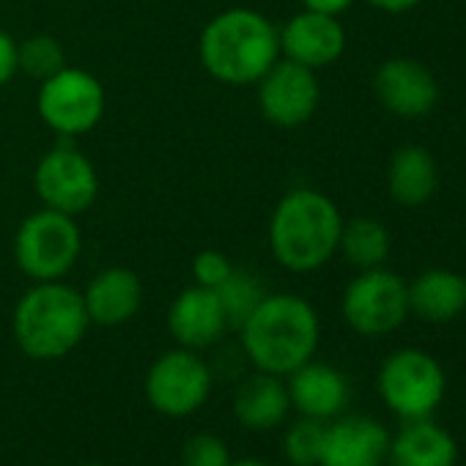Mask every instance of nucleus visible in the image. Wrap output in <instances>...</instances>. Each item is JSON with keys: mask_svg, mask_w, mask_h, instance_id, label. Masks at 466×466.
<instances>
[{"mask_svg": "<svg viewBox=\"0 0 466 466\" xmlns=\"http://www.w3.org/2000/svg\"><path fill=\"white\" fill-rule=\"evenodd\" d=\"M239 332L250 365L283 379L310 362L321 343L319 313L297 294H267Z\"/></svg>", "mask_w": 466, "mask_h": 466, "instance_id": "nucleus-1", "label": "nucleus"}, {"mask_svg": "<svg viewBox=\"0 0 466 466\" xmlns=\"http://www.w3.org/2000/svg\"><path fill=\"white\" fill-rule=\"evenodd\" d=\"M343 217L335 200L319 189H291L269 219V248L275 261L297 275L319 272L340 245Z\"/></svg>", "mask_w": 466, "mask_h": 466, "instance_id": "nucleus-2", "label": "nucleus"}, {"mask_svg": "<svg viewBox=\"0 0 466 466\" xmlns=\"http://www.w3.org/2000/svg\"><path fill=\"white\" fill-rule=\"evenodd\" d=\"M278 61L280 31L258 12L228 9L200 34V64L219 83H258Z\"/></svg>", "mask_w": 466, "mask_h": 466, "instance_id": "nucleus-3", "label": "nucleus"}, {"mask_svg": "<svg viewBox=\"0 0 466 466\" xmlns=\"http://www.w3.org/2000/svg\"><path fill=\"white\" fill-rule=\"evenodd\" d=\"M88 327L91 319L86 313L83 291L61 280L36 283L28 289L20 297L12 319V332L20 351L42 362L61 360L75 351Z\"/></svg>", "mask_w": 466, "mask_h": 466, "instance_id": "nucleus-4", "label": "nucleus"}, {"mask_svg": "<svg viewBox=\"0 0 466 466\" xmlns=\"http://www.w3.org/2000/svg\"><path fill=\"white\" fill-rule=\"evenodd\" d=\"M376 390L381 403L406 420L433 417L447 395V373L441 362L422 349H398L387 354L376 373Z\"/></svg>", "mask_w": 466, "mask_h": 466, "instance_id": "nucleus-5", "label": "nucleus"}, {"mask_svg": "<svg viewBox=\"0 0 466 466\" xmlns=\"http://www.w3.org/2000/svg\"><path fill=\"white\" fill-rule=\"evenodd\" d=\"M83 250L80 228L69 214L42 208L31 214L15 239V261L36 283L61 280L77 264Z\"/></svg>", "mask_w": 466, "mask_h": 466, "instance_id": "nucleus-6", "label": "nucleus"}, {"mask_svg": "<svg viewBox=\"0 0 466 466\" xmlns=\"http://www.w3.org/2000/svg\"><path fill=\"white\" fill-rule=\"evenodd\" d=\"M343 321L362 338H384L400 329L409 319V283L384 269L360 272L340 299Z\"/></svg>", "mask_w": 466, "mask_h": 466, "instance_id": "nucleus-7", "label": "nucleus"}, {"mask_svg": "<svg viewBox=\"0 0 466 466\" xmlns=\"http://www.w3.org/2000/svg\"><path fill=\"white\" fill-rule=\"evenodd\" d=\"M214 373L208 362L192 349H170L146 373V400L148 406L173 420L192 417L200 411L211 395Z\"/></svg>", "mask_w": 466, "mask_h": 466, "instance_id": "nucleus-8", "label": "nucleus"}, {"mask_svg": "<svg viewBox=\"0 0 466 466\" xmlns=\"http://www.w3.org/2000/svg\"><path fill=\"white\" fill-rule=\"evenodd\" d=\"M36 107L42 121L58 135H83L105 113V88L94 75L64 66L58 75L42 80Z\"/></svg>", "mask_w": 466, "mask_h": 466, "instance_id": "nucleus-9", "label": "nucleus"}, {"mask_svg": "<svg viewBox=\"0 0 466 466\" xmlns=\"http://www.w3.org/2000/svg\"><path fill=\"white\" fill-rule=\"evenodd\" d=\"M36 195L42 198L45 208L61 214H80L91 208L99 192V178L88 157L72 146H58L47 151L34 173Z\"/></svg>", "mask_w": 466, "mask_h": 466, "instance_id": "nucleus-10", "label": "nucleus"}, {"mask_svg": "<svg viewBox=\"0 0 466 466\" xmlns=\"http://www.w3.org/2000/svg\"><path fill=\"white\" fill-rule=\"evenodd\" d=\"M321 99V86L313 69L294 61H278L258 80V107L275 127L294 129L313 118Z\"/></svg>", "mask_w": 466, "mask_h": 466, "instance_id": "nucleus-11", "label": "nucleus"}, {"mask_svg": "<svg viewBox=\"0 0 466 466\" xmlns=\"http://www.w3.org/2000/svg\"><path fill=\"white\" fill-rule=\"evenodd\" d=\"M373 94L384 110L398 118H425L439 102L433 72L414 58H390L373 75Z\"/></svg>", "mask_w": 466, "mask_h": 466, "instance_id": "nucleus-12", "label": "nucleus"}, {"mask_svg": "<svg viewBox=\"0 0 466 466\" xmlns=\"http://www.w3.org/2000/svg\"><path fill=\"white\" fill-rule=\"evenodd\" d=\"M390 431L368 414H340L324 428L319 466H387Z\"/></svg>", "mask_w": 466, "mask_h": 466, "instance_id": "nucleus-13", "label": "nucleus"}, {"mask_svg": "<svg viewBox=\"0 0 466 466\" xmlns=\"http://www.w3.org/2000/svg\"><path fill=\"white\" fill-rule=\"evenodd\" d=\"M167 329L181 349L203 351V349L214 346L228 329V316L222 310L219 294L214 289H203L198 283L184 289L170 302Z\"/></svg>", "mask_w": 466, "mask_h": 466, "instance_id": "nucleus-14", "label": "nucleus"}, {"mask_svg": "<svg viewBox=\"0 0 466 466\" xmlns=\"http://www.w3.org/2000/svg\"><path fill=\"white\" fill-rule=\"evenodd\" d=\"M280 53L308 69H324L346 53V31L338 17L299 12L280 31Z\"/></svg>", "mask_w": 466, "mask_h": 466, "instance_id": "nucleus-15", "label": "nucleus"}, {"mask_svg": "<svg viewBox=\"0 0 466 466\" xmlns=\"http://www.w3.org/2000/svg\"><path fill=\"white\" fill-rule=\"evenodd\" d=\"M286 379H289L286 387H289L291 409H297L299 417L329 422L340 417L349 406L351 387L349 379L335 365L310 360L294 373H289Z\"/></svg>", "mask_w": 466, "mask_h": 466, "instance_id": "nucleus-16", "label": "nucleus"}, {"mask_svg": "<svg viewBox=\"0 0 466 466\" xmlns=\"http://www.w3.org/2000/svg\"><path fill=\"white\" fill-rule=\"evenodd\" d=\"M86 313L91 324L99 327H121L137 316L143 302L140 278L127 267H107L83 291Z\"/></svg>", "mask_w": 466, "mask_h": 466, "instance_id": "nucleus-17", "label": "nucleus"}, {"mask_svg": "<svg viewBox=\"0 0 466 466\" xmlns=\"http://www.w3.org/2000/svg\"><path fill=\"white\" fill-rule=\"evenodd\" d=\"M458 441L433 417L406 420L395 436H390L387 466H455Z\"/></svg>", "mask_w": 466, "mask_h": 466, "instance_id": "nucleus-18", "label": "nucleus"}, {"mask_svg": "<svg viewBox=\"0 0 466 466\" xmlns=\"http://www.w3.org/2000/svg\"><path fill=\"white\" fill-rule=\"evenodd\" d=\"M291 411V398L283 376L261 373L242 379L237 392H233V417L248 431L264 433L286 422Z\"/></svg>", "mask_w": 466, "mask_h": 466, "instance_id": "nucleus-19", "label": "nucleus"}, {"mask_svg": "<svg viewBox=\"0 0 466 466\" xmlns=\"http://www.w3.org/2000/svg\"><path fill=\"white\" fill-rule=\"evenodd\" d=\"M409 310L425 324H450L466 310V278L452 269H425L409 283Z\"/></svg>", "mask_w": 466, "mask_h": 466, "instance_id": "nucleus-20", "label": "nucleus"}, {"mask_svg": "<svg viewBox=\"0 0 466 466\" xmlns=\"http://www.w3.org/2000/svg\"><path fill=\"white\" fill-rule=\"evenodd\" d=\"M439 187V167L428 148L400 146L387 167V192L403 208L425 206Z\"/></svg>", "mask_w": 466, "mask_h": 466, "instance_id": "nucleus-21", "label": "nucleus"}, {"mask_svg": "<svg viewBox=\"0 0 466 466\" xmlns=\"http://www.w3.org/2000/svg\"><path fill=\"white\" fill-rule=\"evenodd\" d=\"M390 230L381 219L376 217H354L349 222H343L340 230V245L338 253H343V258L357 269H376L384 267L390 258Z\"/></svg>", "mask_w": 466, "mask_h": 466, "instance_id": "nucleus-22", "label": "nucleus"}, {"mask_svg": "<svg viewBox=\"0 0 466 466\" xmlns=\"http://www.w3.org/2000/svg\"><path fill=\"white\" fill-rule=\"evenodd\" d=\"M214 291L219 294L222 310L228 316V327H237V329L248 321V316L267 297L264 283L253 272H239V269H233L230 278L219 289H214Z\"/></svg>", "mask_w": 466, "mask_h": 466, "instance_id": "nucleus-23", "label": "nucleus"}, {"mask_svg": "<svg viewBox=\"0 0 466 466\" xmlns=\"http://www.w3.org/2000/svg\"><path fill=\"white\" fill-rule=\"evenodd\" d=\"M327 422L302 417L283 433V455L291 466H319Z\"/></svg>", "mask_w": 466, "mask_h": 466, "instance_id": "nucleus-24", "label": "nucleus"}, {"mask_svg": "<svg viewBox=\"0 0 466 466\" xmlns=\"http://www.w3.org/2000/svg\"><path fill=\"white\" fill-rule=\"evenodd\" d=\"M17 56H20V69L36 80H47V77L58 75L64 66H69L61 42L53 36H34V39L23 42L17 47Z\"/></svg>", "mask_w": 466, "mask_h": 466, "instance_id": "nucleus-25", "label": "nucleus"}, {"mask_svg": "<svg viewBox=\"0 0 466 466\" xmlns=\"http://www.w3.org/2000/svg\"><path fill=\"white\" fill-rule=\"evenodd\" d=\"M230 447L217 433H192L181 447V466H228Z\"/></svg>", "mask_w": 466, "mask_h": 466, "instance_id": "nucleus-26", "label": "nucleus"}, {"mask_svg": "<svg viewBox=\"0 0 466 466\" xmlns=\"http://www.w3.org/2000/svg\"><path fill=\"white\" fill-rule=\"evenodd\" d=\"M230 272H233L230 261L217 250H203L192 261V278L203 289H219L230 278Z\"/></svg>", "mask_w": 466, "mask_h": 466, "instance_id": "nucleus-27", "label": "nucleus"}, {"mask_svg": "<svg viewBox=\"0 0 466 466\" xmlns=\"http://www.w3.org/2000/svg\"><path fill=\"white\" fill-rule=\"evenodd\" d=\"M17 42L0 31V88H4L17 72H20V56H17Z\"/></svg>", "mask_w": 466, "mask_h": 466, "instance_id": "nucleus-28", "label": "nucleus"}, {"mask_svg": "<svg viewBox=\"0 0 466 466\" xmlns=\"http://www.w3.org/2000/svg\"><path fill=\"white\" fill-rule=\"evenodd\" d=\"M354 0H302V6L308 12H319V15H329V17H340L343 12L351 9Z\"/></svg>", "mask_w": 466, "mask_h": 466, "instance_id": "nucleus-29", "label": "nucleus"}, {"mask_svg": "<svg viewBox=\"0 0 466 466\" xmlns=\"http://www.w3.org/2000/svg\"><path fill=\"white\" fill-rule=\"evenodd\" d=\"M373 9L384 12V15H406V12H414L422 0H365Z\"/></svg>", "mask_w": 466, "mask_h": 466, "instance_id": "nucleus-30", "label": "nucleus"}, {"mask_svg": "<svg viewBox=\"0 0 466 466\" xmlns=\"http://www.w3.org/2000/svg\"><path fill=\"white\" fill-rule=\"evenodd\" d=\"M228 466H275V463L261 461V458H239V461H230Z\"/></svg>", "mask_w": 466, "mask_h": 466, "instance_id": "nucleus-31", "label": "nucleus"}, {"mask_svg": "<svg viewBox=\"0 0 466 466\" xmlns=\"http://www.w3.org/2000/svg\"><path fill=\"white\" fill-rule=\"evenodd\" d=\"M83 466H105V463H96V461H94V463H83Z\"/></svg>", "mask_w": 466, "mask_h": 466, "instance_id": "nucleus-32", "label": "nucleus"}]
</instances>
